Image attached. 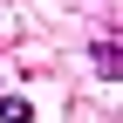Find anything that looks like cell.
I'll use <instances>...</instances> for the list:
<instances>
[{
	"label": "cell",
	"instance_id": "1",
	"mask_svg": "<svg viewBox=\"0 0 123 123\" xmlns=\"http://www.w3.org/2000/svg\"><path fill=\"white\" fill-rule=\"evenodd\" d=\"M96 75H103V82H116V75H123V55H116V41H96Z\"/></svg>",
	"mask_w": 123,
	"mask_h": 123
},
{
	"label": "cell",
	"instance_id": "2",
	"mask_svg": "<svg viewBox=\"0 0 123 123\" xmlns=\"http://www.w3.org/2000/svg\"><path fill=\"white\" fill-rule=\"evenodd\" d=\"M0 123H34V103L27 96H0Z\"/></svg>",
	"mask_w": 123,
	"mask_h": 123
}]
</instances>
